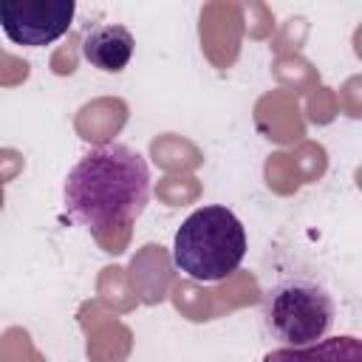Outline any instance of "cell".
I'll list each match as a JSON object with an SVG mask.
<instances>
[{"label": "cell", "mask_w": 362, "mask_h": 362, "mask_svg": "<svg viewBox=\"0 0 362 362\" xmlns=\"http://www.w3.org/2000/svg\"><path fill=\"white\" fill-rule=\"evenodd\" d=\"M150 201V170L139 150L127 144H99L88 150L65 175V212L93 229L127 223L144 212Z\"/></svg>", "instance_id": "1"}, {"label": "cell", "mask_w": 362, "mask_h": 362, "mask_svg": "<svg viewBox=\"0 0 362 362\" xmlns=\"http://www.w3.org/2000/svg\"><path fill=\"white\" fill-rule=\"evenodd\" d=\"M74 11V0H0V28L14 45L42 48L68 31Z\"/></svg>", "instance_id": "4"}, {"label": "cell", "mask_w": 362, "mask_h": 362, "mask_svg": "<svg viewBox=\"0 0 362 362\" xmlns=\"http://www.w3.org/2000/svg\"><path fill=\"white\" fill-rule=\"evenodd\" d=\"M246 257V229L221 204L198 206L184 218L173 238V263L198 283H218L238 272Z\"/></svg>", "instance_id": "2"}, {"label": "cell", "mask_w": 362, "mask_h": 362, "mask_svg": "<svg viewBox=\"0 0 362 362\" xmlns=\"http://www.w3.org/2000/svg\"><path fill=\"white\" fill-rule=\"evenodd\" d=\"M337 317L331 291L308 277L288 274L277 280L263 300V325L286 348H300L328 337Z\"/></svg>", "instance_id": "3"}, {"label": "cell", "mask_w": 362, "mask_h": 362, "mask_svg": "<svg viewBox=\"0 0 362 362\" xmlns=\"http://www.w3.org/2000/svg\"><path fill=\"white\" fill-rule=\"evenodd\" d=\"M263 362H362V339L345 337H322L320 342L300 348H274L263 356Z\"/></svg>", "instance_id": "6"}, {"label": "cell", "mask_w": 362, "mask_h": 362, "mask_svg": "<svg viewBox=\"0 0 362 362\" xmlns=\"http://www.w3.org/2000/svg\"><path fill=\"white\" fill-rule=\"evenodd\" d=\"M136 40L124 25L107 23V25H96L85 34L82 40V57L85 62H90V68L102 71V74H119L127 68L130 57H133Z\"/></svg>", "instance_id": "5"}]
</instances>
